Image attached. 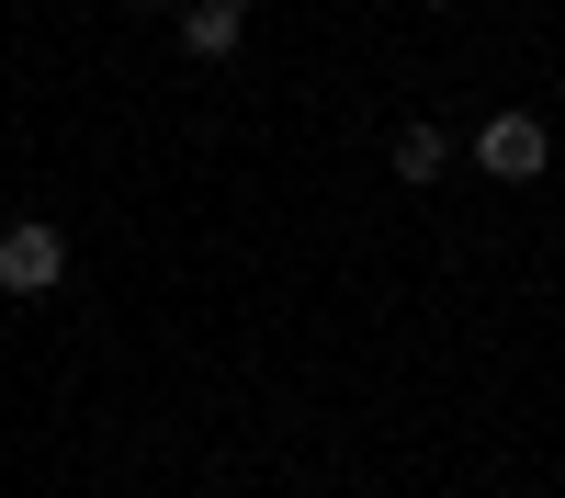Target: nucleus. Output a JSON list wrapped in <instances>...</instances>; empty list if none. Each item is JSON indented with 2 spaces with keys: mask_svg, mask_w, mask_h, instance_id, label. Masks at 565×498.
Segmentation results:
<instances>
[{
  "mask_svg": "<svg viewBox=\"0 0 565 498\" xmlns=\"http://www.w3.org/2000/svg\"><path fill=\"white\" fill-rule=\"evenodd\" d=\"M418 12H452V0H418Z\"/></svg>",
  "mask_w": 565,
  "mask_h": 498,
  "instance_id": "obj_7",
  "label": "nucleus"
},
{
  "mask_svg": "<svg viewBox=\"0 0 565 498\" xmlns=\"http://www.w3.org/2000/svg\"><path fill=\"white\" fill-rule=\"evenodd\" d=\"M68 284V239L57 226H12L0 239V295H57Z\"/></svg>",
  "mask_w": 565,
  "mask_h": 498,
  "instance_id": "obj_1",
  "label": "nucleus"
},
{
  "mask_svg": "<svg viewBox=\"0 0 565 498\" xmlns=\"http://www.w3.org/2000/svg\"><path fill=\"white\" fill-rule=\"evenodd\" d=\"M476 159H487L498 181H543V159H554V136H543V114H487V136H476Z\"/></svg>",
  "mask_w": 565,
  "mask_h": 498,
  "instance_id": "obj_2",
  "label": "nucleus"
},
{
  "mask_svg": "<svg viewBox=\"0 0 565 498\" xmlns=\"http://www.w3.org/2000/svg\"><path fill=\"white\" fill-rule=\"evenodd\" d=\"M215 12H249V0H215Z\"/></svg>",
  "mask_w": 565,
  "mask_h": 498,
  "instance_id": "obj_6",
  "label": "nucleus"
},
{
  "mask_svg": "<svg viewBox=\"0 0 565 498\" xmlns=\"http://www.w3.org/2000/svg\"><path fill=\"white\" fill-rule=\"evenodd\" d=\"M125 12H181V0H125Z\"/></svg>",
  "mask_w": 565,
  "mask_h": 498,
  "instance_id": "obj_5",
  "label": "nucleus"
},
{
  "mask_svg": "<svg viewBox=\"0 0 565 498\" xmlns=\"http://www.w3.org/2000/svg\"><path fill=\"white\" fill-rule=\"evenodd\" d=\"M170 23H181V45H193V57H238V23H249V12H215V0H181Z\"/></svg>",
  "mask_w": 565,
  "mask_h": 498,
  "instance_id": "obj_3",
  "label": "nucleus"
},
{
  "mask_svg": "<svg viewBox=\"0 0 565 498\" xmlns=\"http://www.w3.org/2000/svg\"><path fill=\"white\" fill-rule=\"evenodd\" d=\"M441 125H396V181H441Z\"/></svg>",
  "mask_w": 565,
  "mask_h": 498,
  "instance_id": "obj_4",
  "label": "nucleus"
}]
</instances>
